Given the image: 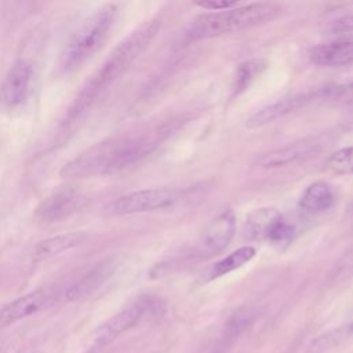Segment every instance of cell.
<instances>
[{
    "label": "cell",
    "instance_id": "cell-24",
    "mask_svg": "<svg viewBox=\"0 0 353 353\" xmlns=\"http://www.w3.org/2000/svg\"><path fill=\"white\" fill-rule=\"evenodd\" d=\"M353 274V247L350 250H347L341 259L334 265L331 273H330V279L334 281L350 277Z\"/></svg>",
    "mask_w": 353,
    "mask_h": 353
},
{
    "label": "cell",
    "instance_id": "cell-15",
    "mask_svg": "<svg viewBox=\"0 0 353 353\" xmlns=\"http://www.w3.org/2000/svg\"><path fill=\"white\" fill-rule=\"evenodd\" d=\"M335 200L334 189L324 181L313 182L306 188L299 199V208L307 215H316L327 211Z\"/></svg>",
    "mask_w": 353,
    "mask_h": 353
},
{
    "label": "cell",
    "instance_id": "cell-23",
    "mask_svg": "<svg viewBox=\"0 0 353 353\" xmlns=\"http://www.w3.org/2000/svg\"><path fill=\"white\" fill-rule=\"evenodd\" d=\"M295 236V226L285 222L283 218L274 223V226L270 229L269 234H268V240L277 247H284L287 244H290L292 241Z\"/></svg>",
    "mask_w": 353,
    "mask_h": 353
},
{
    "label": "cell",
    "instance_id": "cell-10",
    "mask_svg": "<svg viewBox=\"0 0 353 353\" xmlns=\"http://www.w3.org/2000/svg\"><path fill=\"white\" fill-rule=\"evenodd\" d=\"M52 298L50 291L36 290L8 302L0 309V325L6 327L36 314L51 305Z\"/></svg>",
    "mask_w": 353,
    "mask_h": 353
},
{
    "label": "cell",
    "instance_id": "cell-25",
    "mask_svg": "<svg viewBox=\"0 0 353 353\" xmlns=\"http://www.w3.org/2000/svg\"><path fill=\"white\" fill-rule=\"evenodd\" d=\"M328 32L334 34H343L353 32V12L334 19L328 25Z\"/></svg>",
    "mask_w": 353,
    "mask_h": 353
},
{
    "label": "cell",
    "instance_id": "cell-21",
    "mask_svg": "<svg viewBox=\"0 0 353 353\" xmlns=\"http://www.w3.org/2000/svg\"><path fill=\"white\" fill-rule=\"evenodd\" d=\"M320 99L332 101L338 105L353 103V80L343 84H334L320 88Z\"/></svg>",
    "mask_w": 353,
    "mask_h": 353
},
{
    "label": "cell",
    "instance_id": "cell-22",
    "mask_svg": "<svg viewBox=\"0 0 353 353\" xmlns=\"http://www.w3.org/2000/svg\"><path fill=\"white\" fill-rule=\"evenodd\" d=\"M327 167L339 175H352L353 174V146H347L334 152L328 161Z\"/></svg>",
    "mask_w": 353,
    "mask_h": 353
},
{
    "label": "cell",
    "instance_id": "cell-6",
    "mask_svg": "<svg viewBox=\"0 0 353 353\" xmlns=\"http://www.w3.org/2000/svg\"><path fill=\"white\" fill-rule=\"evenodd\" d=\"M153 299L150 296H141L116 314H113L110 319H108L105 323H102L94 332V342L98 346L108 345L109 342L114 341L117 336L137 325L142 317L152 310L153 307Z\"/></svg>",
    "mask_w": 353,
    "mask_h": 353
},
{
    "label": "cell",
    "instance_id": "cell-8",
    "mask_svg": "<svg viewBox=\"0 0 353 353\" xmlns=\"http://www.w3.org/2000/svg\"><path fill=\"white\" fill-rule=\"evenodd\" d=\"M32 81V63L23 58L17 59L8 69L0 85V102L7 108H17L22 105L30 94Z\"/></svg>",
    "mask_w": 353,
    "mask_h": 353
},
{
    "label": "cell",
    "instance_id": "cell-19",
    "mask_svg": "<svg viewBox=\"0 0 353 353\" xmlns=\"http://www.w3.org/2000/svg\"><path fill=\"white\" fill-rule=\"evenodd\" d=\"M255 248L251 245H244L229 254L228 256L222 258L216 263L212 265V268L208 272V279H216L223 274H228L241 266H244L247 262H250L255 256Z\"/></svg>",
    "mask_w": 353,
    "mask_h": 353
},
{
    "label": "cell",
    "instance_id": "cell-17",
    "mask_svg": "<svg viewBox=\"0 0 353 353\" xmlns=\"http://www.w3.org/2000/svg\"><path fill=\"white\" fill-rule=\"evenodd\" d=\"M281 214L276 208H256L248 214L244 223V234L251 240L266 239L270 229L281 219Z\"/></svg>",
    "mask_w": 353,
    "mask_h": 353
},
{
    "label": "cell",
    "instance_id": "cell-16",
    "mask_svg": "<svg viewBox=\"0 0 353 353\" xmlns=\"http://www.w3.org/2000/svg\"><path fill=\"white\" fill-rule=\"evenodd\" d=\"M87 234L84 232H69L65 234H58L40 241L34 248V258L37 261H46L54 258L70 248L77 247L85 240Z\"/></svg>",
    "mask_w": 353,
    "mask_h": 353
},
{
    "label": "cell",
    "instance_id": "cell-5",
    "mask_svg": "<svg viewBox=\"0 0 353 353\" xmlns=\"http://www.w3.org/2000/svg\"><path fill=\"white\" fill-rule=\"evenodd\" d=\"M178 200V193L172 189H145L119 196L106 205V212L113 216L142 214L172 205Z\"/></svg>",
    "mask_w": 353,
    "mask_h": 353
},
{
    "label": "cell",
    "instance_id": "cell-2",
    "mask_svg": "<svg viewBox=\"0 0 353 353\" xmlns=\"http://www.w3.org/2000/svg\"><path fill=\"white\" fill-rule=\"evenodd\" d=\"M160 25V19H149L117 44L102 66L83 85L68 109L63 124L68 125L74 123L116 80H119L127 72V69L154 39Z\"/></svg>",
    "mask_w": 353,
    "mask_h": 353
},
{
    "label": "cell",
    "instance_id": "cell-13",
    "mask_svg": "<svg viewBox=\"0 0 353 353\" xmlns=\"http://www.w3.org/2000/svg\"><path fill=\"white\" fill-rule=\"evenodd\" d=\"M236 232V218L233 211L226 210L216 215L205 228L200 239L203 250L208 252H219L232 241Z\"/></svg>",
    "mask_w": 353,
    "mask_h": 353
},
{
    "label": "cell",
    "instance_id": "cell-7",
    "mask_svg": "<svg viewBox=\"0 0 353 353\" xmlns=\"http://www.w3.org/2000/svg\"><path fill=\"white\" fill-rule=\"evenodd\" d=\"M85 196L77 186H65L48 194L36 208V219L41 223H54L69 218L83 208Z\"/></svg>",
    "mask_w": 353,
    "mask_h": 353
},
{
    "label": "cell",
    "instance_id": "cell-11",
    "mask_svg": "<svg viewBox=\"0 0 353 353\" xmlns=\"http://www.w3.org/2000/svg\"><path fill=\"white\" fill-rule=\"evenodd\" d=\"M120 262L117 256H109L99 263H97L90 272H87L80 280H77L65 294L69 302L81 301L92 295L98 288H101L116 272Z\"/></svg>",
    "mask_w": 353,
    "mask_h": 353
},
{
    "label": "cell",
    "instance_id": "cell-9",
    "mask_svg": "<svg viewBox=\"0 0 353 353\" xmlns=\"http://www.w3.org/2000/svg\"><path fill=\"white\" fill-rule=\"evenodd\" d=\"M323 148V142L319 138H305L292 143H288L283 148L274 149L272 152L263 153L258 157L256 163L265 168L283 167L288 164H294L296 161L309 159L320 152Z\"/></svg>",
    "mask_w": 353,
    "mask_h": 353
},
{
    "label": "cell",
    "instance_id": "cell-14",
    "mask_svg": "<svg viewBox=\"0 0 353 353\" xmlns=\"http://www.w3.org/2000/svg\"><path fill=\"white\" fill-rule=\"evenodd\" d=\"M310 62L319 66H343L353 63V40H338L312 48Z\"/></svg>",
    "mask_w": 353,
    "mask_h": 353
},
{
    "label": "cell",
    "instance_id": "cell-18",
    "mask_svg": "<svg viewBox=\"0 0 353 353\" xmlns=\"http://www.w3.org/2000/svg\"><path fill=\"white\" fill-rule=\"evenodd\" d=\"M352 335H353V321H349L324 334H320L306 346L305 353H324L341 345L342 342L349 339Z\"/></svg>",
    "mask_w": 353,
    "mask_h": 353
},
{
    "label": "cell",
    "instance_id": "cell-20",
    "mask_svg": "<svg viewBox=\"0 0 353 353\" xmlns=\"http://www.w3.org/2000/svg\"><path fill=\"white\" fill-rule=\"evenodd\" d=\"M266 68L265 59H250L239 65L236 70L234 84H233V92L234 95L243 92Z\"/></svg>",
    "mask_w": 353,
    "mask_h": 353
},
{
    "label": "cell",
    "instance_id": "cell-1",
    "mask_svg": "<svg viewBox=\"0 0 353 353\" xmlns=\"http://www.w3.org/2000/svg\"><path fill=\"white\" fill-rule=\"evenodd\" d=\"M160 143L159 132H131L101 141L68 161L59 175L69 179L116 174L139 163Z\"/></svg>",
    "mask_w": 353,
    "mask_h": 353
},
{
    "label": "cell",
    "instance_id": "cell-12",
    "mask_svg": "<svg viewBox=\"0 0 353 353\" xmlns=\"http://www.w3.org/2000/svg\"><path fill=\"white\" fill-rule=\"evenodd\" d=\"M313 99H320V92L319 90L316 91H309V92H302V94H295L288 98H283L272 105H268L258 112H255L250 119H247L245 125L248 128H255L265 125L270 121H274L294 110H298L299 108L305 106L307 102Z\"/></svg>",
    "mask_w": 353,
    "mask_h": 353
},
{
    "label": "cell",
    "instance_id": "cell-3",
    "mask_svg": "<svg viewBox=\"0 0 353 353\" xmlns=\"http://www.w3.org/2000/svg\"><path fill=\"white\" fill-rule=\"evenodd\" d=\"M280 12L281 6L276 3H252L225 11L205 12L190 22L186 36L192 40H203L245 30L276 19Z\"/></svg>",
    "mask_w": 353,
    "mask_h": 353
},
{
    "label": "cell",
    "instance_id": "cell-26",
    "mask_svg": "<svg viewBox=\"0 0 353 353\" xmlns=\"http://www.w3.org/2000/svg\"><path fill=\"white\" fill-rule=\"evenodd\" d=\"M194 4L204 10H210L212 12H215V11H225V10L237 7L239 1H234V0H204V1H196Z\"/></svg>",
    "mask_w": 353,
    "mask_h": 353
},
{
    "label": "cell",
    "instance_id": "cell-4",
    "mask_svg": "<svg viewBox=\"0 0 353 353\" xmlns=\"http://www.w3.org/2000/svg\"><path fill=\"white\" fill-rule=\"evenodd\" d=\"M117 17L114 4H105L94 11L70 36L61 54L62 72L70 73L92 58L106 43Z\"/></svg>",
    "mask_w": 353,
    "mask_h": 353
}]
</instances>
